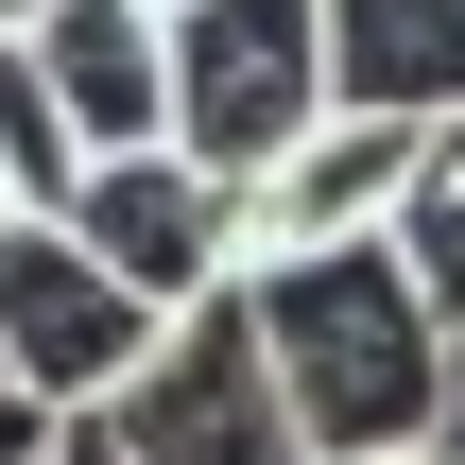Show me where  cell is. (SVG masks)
Listing matches in <instances>:
<instances>
[{
    "label": "cell",
    "mask_w": 465,
    "mask_h": 465,
    "mask_svg": "<svg viewBox=\"0 0 465 465\" xmlns=\"http://www.w3.org/2000/svg\"><path fill=\"white\" fill-rule=\"evenodd\" d=\"M259 345H276V380H293V414H311L328 465H414V449H449V362H465V328L414 293L397 242L259 259Z\"/></svg>",
    "instance_id": "obj_1"
},
{
    "label": "cell",
    "mask_w": 465,
    "mask_h": 465,
    "mask_svg": "<svg viewBox=\"0 0 465 465\" xmlns=\"http://www.w3.org/2000/svg\"><path fill=\"white\" fill-rule=\"evenodd\" d=\"M155 362H173V311L138 276H104L69 224H0V414L104 431Z\"/></svg>",
    "instance_id": "obj_2"
},
{
    "label": "cell",
    "mask_w": 465,
    "mask_h": 465,
    "mask_svg": "<svg viewBox=\"0 0 465 465\" xmlns=\"http://www.w3.org/2000/svg\"><path fill=\"white\" fill-rule=\"evenodd\" d=\"M345 121L328 86V0H190L173 17V155H207L224 190L293 173Z\"/></svg>",
    "instance_id": "obj_3"
},
{
    "label": "cell",
    "mask_w": 465,
    "mask_h": 465,
    "mask_svg": "<svg viewBox=\"0 0 465 465\" xmlns=\"http://www.w3.org/2000/svg\"><path fill=\"white\" fill-rule=\"evenodd\" d=\"M104 431H121L138 465H328L311 414H293V380H276V345H259V276H242L224 311H190L173 362H155Z\"/></svg>",
    "instance_id": "obj_4"
},
{
    "label": "cell",
    "mask_w": 465,
    "mask_h": 465,
    "mask_svg": "<svg viewBox=\"0 0 465 465\" xmlns=\"http://www.w3.org/2000/svg\"><path fill=\"white\" fill-rule=\"evenodd\" d=\"M69 242L190 328V311H224V293L259 276V190H224L207 155H104L86 207H69Z\"/></svg>",
    "instance_id": "obj_5"
},
{
    "label": "cell",
    "mask_w": 465,
    "mask_h": 465,
    "mask_svg": "<svg viewBox=\"0 0 465 465\" xmlns=\"http://www.w3.org/2000/svg\"><path fill=\"white\" fill-rule=\"evenodd\" d=\"M0 52L69 104L86 173L104 155H173V0H69L52 35H0Z\"/></svg>",
    "instance_id": "obj_6"
},
{
    "label": "cell",
    "mask_w": 465,
    "mask_h": 465,
    "mask_svg": "<svg viewBox=\"0 0 465 465\" xmlns=\"http://www.w3.org/2000/svg\"><path fill=\"white\" fill-rule=\"evenodd\" d=\"M414 121H328L293 173H259V259H345V242H397L414 207Z\"/></svg>",
    "instance_id": "obj_7"
},
{
    "label": "cell",
    "mask_w": 465,
    "mask_h": 465,
    "mask_svg": "<svg viewBox=\"0 0 465 465\" xmlns=\"http://www.w3.org/2000/svg\"><path fill=\"white\" fill-rule=\"evenodd\" d=\"M328 86L345 121H465V0H328Z\"/></svg>",
    "instance_id": "obj_8"
},
{
    "label": "cell",
    "mask_w": 465,
    "mask_h": 465,
    "mask_svg": "<svg viewBox=\"0 0 465 465\" xmlns=\"http://www.w3.org/2000/svg\"><path fill=\"white\" fill-rule=\"evenodd\" d=\"M86 207V138H69V104L0 52V224H69Z\"/></svg>",
    "instance_id": "obj_9"
},
{
    "label": "cell",
    "mask_w": 465,
    "mask_h": 465,
    "mask_svg": "<svg viewBox=\"0 0 465 465\" xmlns=\"http://www.w3.org/2000/svg\"><path fill=\"white\" fill-rule=\"evenodd\" d=\"M397 259H414V293L465 328V121H431V155H414V207H397Z\"/></svg>",
    "instance_id": "obj_10"
},
{
    "label": "cell",
    "mask_w": 465,
    "mask_h": 465,
    "mask_svg": "<svg viewBox=\"0 0 465 465\" xmlns=\"http://www.w3.org/2000/svg\"><path fill=\"white\" fill-rule=\"evenodd\" d=\"M69 465H138V449H121V431H69Z\"/></svg>",
    "instance_id": "obj_11"
},
{
    "label": "cell",
    "mask_w": 465,
    "mask_h": 465,
    "mask_svg": "<svg viewBox=\"0 0 465 465\" xmlns=\"http://www.w3.org/2000/svg\"><path fill=\"white\" fill-rule=\"evenodd\" d=\"M449 465H465V362H449Z\"/></svg>",
    "instance_id": "obj_12"
},
{
    "label": "cell",
    "mask_w": 465,
    "mask_h": 465,
    "mask_svg": "<svg viewBox=\"0 0 465 465\" xmlns=\"http://www.w3.org/2000/svg\"><path fill=\"white\" fill-rule=\"evenodd\" d=\"M414 465H449V449H414Z\"/></svg>",
    "instance_id": "obj_13"
},
{
    "label": "cell",
    "mask_w": 465,
    "mask_h": 465,
    "mask_svg": "<svg viewBox=\"0 0 465 465\" xmlns=\"http://www.w3.org/2000/svg\"><path fill=\"white\" fill-rule=\"evenodd\" d=\"M173 17H190V0H173Z\"/></svg>",
    "instance_id": "obj_14"
},
{
    "label": "cell",
    "mask_w": 465,
    "mask_h": 465,
    "mask_svg": "<svg viewBox=\"0 0 465 465\" xmlns=\"http://www.w3.org/2000/svg\"><path fill=\"white\" fill-rule=\"evenodd\" d=\"M52 465H69V449H52Z\"/></svg>",
    "instance_id": "obj_15"
}]
</instances>
